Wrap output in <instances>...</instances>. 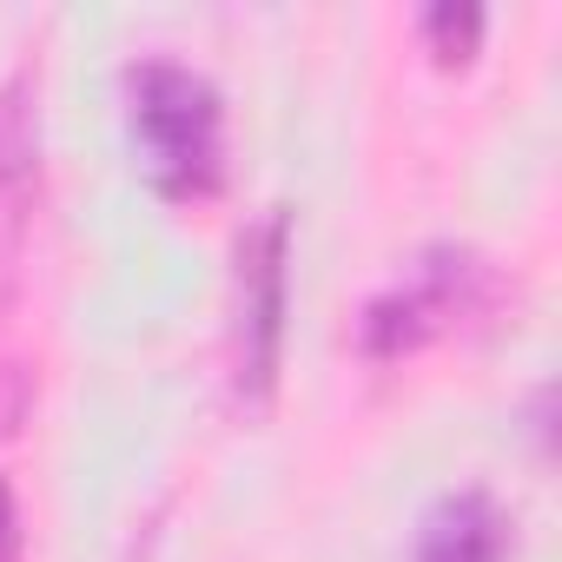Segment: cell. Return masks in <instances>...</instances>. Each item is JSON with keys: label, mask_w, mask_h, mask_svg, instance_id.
<instances>
[{"label": "cell", "mask_w": 562, "mask_h": 562, "mask_svg": "<svg viewBox=\"0 0 562 562\" xmlns=\"http://www.w3.org/2000/svg\"><path fill=\"white\" fill-rule=\"evenodd\" d=\"M126 93V126L146 166V186L166 205H205L225 186V93L172 60V54H139L120 74Z\"/></svg>", "instance_id": "obj_1"}, {"label": "cell", "mask_w": 562, "mask_h": 562, "mask_svg": "<svg viewBox=\"0 0 562 562\" xmlns=\"http://www.w3.org/2000/svg\"><path fill=\"white\" fill-rule=\"evenodd\" d=\"M503 305V265L476 245H424L397 278L364 299L358 312V358L364 364H404L470 325H483Z\"/></svg>", "instance_id": "obj_2"}, {"label": "cell", "mask_w": 562, "mask_h": 562, "mask_svg": "<svg viewBox=\"0 0 562 562\" xmlns=\"http://www.w3.org/2000/svg\"><path fill=\"white\" fill-rule=\"evenodd\" d=\"M285 318H292V212L265 205L232 251V331H225V378L238 411H265L285 364Z\"/></svg>", "instance_id": "obj_3"}, {"label": "cell", "mask_w": 562, "mask_h": 562, "mask_svg": "<svg viewBox=\"0 0 562 562\" xmlns=\"http://www.w3.org/2000/svg\"><path fill=\"white\" fill-rule=\"evenodd\" d=\"M34 212H41V87L21 67L0 80V318L21 299Z\"/></svg>", "instance_id": "obj_4"}, {"label": "cell", "mask_w": 562, "mask_h": 562, "mask_svg": "<svg viewBox=\"0 0 562 562\" xmlns=\"http://www.w3.org/2000/svg\"><path fill=\"white\" fill-rule=\"evenodd\" d=\"M509 549H516V516L490 490L463 483L424 509L411 562H509Z\"/></svg>", "instance_id": "obj_5"}, {"label": "cell", "mask_w": 562, "mask_h": 562, "mask_svg": "<svg viewBox=\"0 0 562 562\" xmlns=\"http://www.w3.org/2000/svg\"><path fill=\"white\" fill-rule=\"evenodd\" d=\"M483 8H457V0H443V8H424L417 14V34H424V47H430V60L437 67H463L470 54H476V41H483Z\"/></svg>", "instance_id": "obj_6"}, {"label": "cell", "mask_w": 562, "mask_h": 562, "mask_svg": "<svg viewBox=\"0 0 562 562\" xmlns=\"http://www.w3.org/2000/svg\"><path fill=\"white\" fill-rule=\"evenodd\" d=\"M27 411H34V364L27 358H0V443L21 437Z\"/></svg>", "instance_id": "obj_7"}, {"label": "cell", "mask_w": 562, "mask_h": 562, "mask_svg": "<svg viewBox=\"0 0 562 562\" xmlns=\"http://www.w3.org/2000/svg\"><path fill=\"white\" fill-rule=\"evenodd\" d=\"M0 562H21V496L0 476Z\"/></svg>", "instance_id": "obj_8"}]
</instances>
